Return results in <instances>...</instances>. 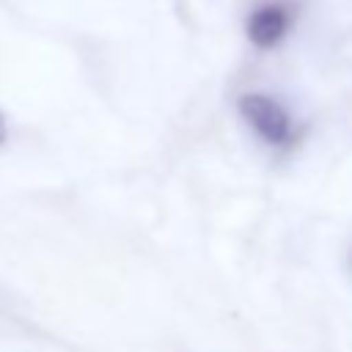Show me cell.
Listing matches in <instances>:
<instances>
[{"mask_svg": "<svg viewBox=\"0 0 352 352\" xmlns=\"http://www.w3.org/2000/svg\"><path fill=\"white\" fill-rule=\"evenodd\" d=\"M8 140V121H6V116H3V110H0V146Z\"/></svg>", "mask_w": 352, "mask_h": 352, "instance_id": "3", "label": "cell"}, {"mask_svg": "<svg viewBox=\"0 0 352 352\" xmlns=\"http://www.w3.org/2000/svg\"><path fill=\"white\" fill-rule=\"evenodd\" d=\"M289 30H292V8L278 0L256 6L245 22V36L258 50L278 47L289 36Z\"/></svg>", "mask_w": 352, "mask_h": 352, "instance_id": "2", "label": "cell"}, {"mask_svg": "<svg viewBox=\"0 0 352 352\" xmlns=\"http://www.w3.org/2000/svg\"><path fill=\"white\" fill-rule=\"evenodd\" d=\"M239 116L242 121L250 126V132L272 146V148H283L294 140V118L286 110V104H280L275 96L270 94H242L239 96Z\"/></svg>", "mask_w": 352, "mask_h": 352, "instance_id": "1", "label": "cell"}]
</instances>
